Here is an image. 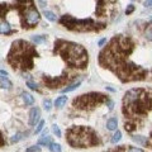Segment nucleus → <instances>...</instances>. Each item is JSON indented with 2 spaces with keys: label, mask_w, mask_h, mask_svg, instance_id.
<instances>
[{
  "label": "nucleus",
  "mask_w": 152,
  "mask_h": 152,
  "mask_svg": "<svg viewBox=\"0 0 152 152\" xmlns=\"http://www.w3.org/2000/svg\"><path fill=\"white\" fill-rule=\"evenodd\" d=\"M136 50V42L129 36H115L108 42L107 47L99 53V65L117 76L122 83L143 81L148 70L136 65L129 60Z\"/></svg>",
  "instance_id": "obj_1"
},
{
  "label": "nucleus",
  "mask_w": 152,
  "mask_h": 152,
  "mask_svg": "<svg viewBox=\"0 0 152 152\" xmlns=\"http://www.w3.org/2000/svg\"><path fill=\"white\" fill-rule=\"evenodd\" d=\"M152 110V90L145 88L131 89L124 94L122 112L124 115V129L128 133L142 127Z\"/></svg>",
  "instance_id": "obj_2"
},
{
  "label": "nucleus",
  "mask_w": 152,
  "mask_h": 152,
  "mask_svg": "<svg viewBox=\"0 0 152 152\" xmlns=\"http://www.w3.org/2000/svg\"><path fill=\"white\" fill-rule=\"evenodd\" d=\"M36 57H38V52L34 46L24 39H17L10 46L7 61L13 70L27 72L34 67Z\"/></svg>",
  "instance_id": "obj_3"
},
{
  "label": "nucleus",
  "mask_w": 152,
  "mask_h": 152,
  "mask_svg": "<svg viewBox=\"0 0 152 152\" xmlns=\"http://www.w3.org/2000/svg\"><path fill=\"white\" fill-rule=\"evenodd\" d=\"M53 52L56 55L62 57V60L67 65L69 70L80 71L86 69L89 56L86 50L81 45H77L71 41L65 39H56L55 41V48Z\"/></svg>",
  "instance_id": "obj_4"
},
{
  "label": "nucleus",
  "mask_w": 152,
  "mask_h": 152,
  "mask_svg": "<svg viewBox=\"0 0 152 152\" xmlns=\"http://www.w3.org/2000/svg\"><path fill=\"white\" fill-rule=\"evenodd\" d=\"M67 143L74 148H91L102 145L100 137L90 127L74 126L66 131Z\"/></svg>",
  "instance_id": "obj_5"
},
{
  "label": "nucleus",
  "mask_w": 152,
  "mask_h": 152,
  "mask_svg": "<svg viewBox=\"0 0 152 152\" xmlns=\"http://www.w3.org/2000/svg\"><path fill=\"white\" fill-rule=\"evenodd\" d=\"M61 26L65 28L72 31V32H80V33H86V32H100L107 28L105 22H96L91 18L86 19H76L70 14H65L60 19Z\"/></svg>",
  "instance_id": "obj_6"
},
{
  "label": "nucleus",
  "mask_w": 152,
  "mask_h": 152,
  "mask_svg": "<svg viewBox=\"0 0 152 152\" xmlns=\"http://www.w3.org/2000/svg\"><path fill=\"white\" fill-rule=\"evenodd\" d=\"M12 8L17 9L22 28L24 29H32L41 20V15L36 9L33 0H15L14 7Z\"/></svg>",
  "instance_id": "obj_7"
},
{
  "label": "nucleus",
  "mask_w": 152,
  "mask_h": 152,
  "mask_svg": "<svg viewBox=\"0 0 152 152\" xmlns=\"http://www.w3.org/2000/svg\"><path fill=\"white\" fill-rule=\"evenodd\" d=\"M108 95L103 93H88L79 95L77 98H75L72 100V107L77 110H86L90 112L93 109L103 105L105 103H109Z\"/></svg>",
  "instance_id": "obj_8"
},
{
  "label": "nucleus",
  "mask_w": 152,
  "mask_h": 152,
  "mask_svg": "<svg viewBox=\"0 0 152 152\" xmlns=\"http://www.w3.org/2000/svg\"><path fill=\"white\" fill-rule=\"evenodd\" d=\"M76 80V71L67 70L64 71L61 75L56 76V77H51V76H42V84L48 89H58L65 85H69Z\"/></svg>",
  "instance_id": "obj_9"
},
{
  "label": "nucleus",
  "mask_w": 152,
  "mask_h": 152,
  "mask_svg": "<svg viewBox=\"0 0 152 152\" xmlns=\"http://www.w3.org/2000/svg\"><path fill=\"white\" fill-rule=\"evenodd\" d=\"M118 13V0H96L95 14L98 18L113 19Z\"/></svg>",
  "instance_id": "obj_10"
},
{
  "label": "nucleus",
  "mask_w": 152,
  "mask_h": 152,
  "mask_svg": "<svg viewBox=\"0 0 152 152\" xmlns=\"http://www.w3.org/2000/svg\"><path fill=\"white\" fill-rule=\"evenodd\" d=\"M12 9V7L7 3H0V34H13L17 31L13 29L12 26L7 22V14Z\"/></svg>",
  "instance_id": "obj_11"
},
{
  "label": "nucleus",
  "mask_w": 152,
  "mask_h": 152,
  "mask_svg": "<svg viewBox=\"0 0 152 152\" xmlns=\"http://www.w3.org/2000/svg\"><path fill=\"white\" fill-rule=\"evenodd\" d=\"M39 117H41V110L38 108H33L29 113V124L36 126V123L39 122Z\"/></svg>",
  "instance_id": "obj_12"
},
{
  "label": "nucleus",
  "mask_w": 152,
  "mask_h": 152,
  "mask_svg": "<svg viewBox=\"0 0 152 152\" xmlns=\"http://www.w3.org/2000/svg\"><path fill=\"white\" fill-rule=\"evenodd\" d=\"M143 34L148 41L152 42V19L150 23H146L145 27H143Z\"/></svg>",
  "instance_id": "obj_13"
},
{
  "label": "nucleus",
  "mask_w": 152,
  "mask_h": 152,
  "mask_svg": "<svg viewBox=\"0 0 152 152\" xmlns=\"http://www.w3.org/2000/svg\"><path fill=\"white\" fill-rule=\"evenodd\" d=\"M80 85H81V80H77V81H75V83H72V84H70L69 86L64 88V89H62V93H70V91H72V90L77 89Z\"/></svg>",
  "instance_id": "obj_14"
},
{
  "label": "nucleus",
  "mask_w": 152,
  "mask_h": 152,
  "mask_svg": "<svg viewBox=\"0 0 152 152\" xmlns=\"http://www.w3.org/2000/svg\"><path fill=\"white\" fill-rule=\"evenodd\" d=\"M22 98H23V102L26 103V105H32V104L34 103V98H33L29 93H23Z\"/></svg>",
  "instance_id": "obj_15"
},
{
  "label": "nucleus",
  "mask_w": 152,
  "mask_h": 152,
  "mask_svg": "<svg viewBox=\"0 0 152 152\" xmlns=\"http://www.w3.org/2000/svg\"><path fill=\"white\" fill-rule=\"evenodd\" d=\"M0 88L3 89H10L12 88V83L5 77V76L0 75Z\"/></svg>",
  "instance_id": "obj_16"
},
{
  "label": "nucleus",
  "mask_w": 152,
  "mask_h": 152,
  "mask_svg": "<svg viewBox=\"0 0 152 152\" xmlns=\"http://www.w3.org/2000/svg\"><path fill=\"white\" fill-rule=\"evenodd\" d=\"M117 126H118V121L117 118H112V119H109L107 122V127L109 131H115L117 129Z\"/></svg>",
  "instance_id": "obj_17"
},
{
  "label": "nucleus",
  "mask_w": 152,
  "mask_h": 152,
  "mask_svg": "<svg viewBox=\"0 0 152 152\" xmlns=\"http://www.w3.org/2000/svg\"><path fill=\"white\" fill-rule=\"evenodd\" d=\"M66 102H67V96H58L55 102V105L56 108H61L64 104H66Z\"/></svg>",
  "instance_id": "obj_18"
},
{
  "label": "nucleus",
  "mask_w": 152,
  "mask_h": 152,
  "mask_svg": "<svg viewBox=\"0 0 152 152\" xmlns=\"http://www.w3.org/2000/svg\"><path fill=\"white\" fill-rule=\"evenodd\" d=\"M43 15L48 19L50 22H56V19H57V17H56V14L53 13V12H50V10H45L43 12Z\"/></svg>",
  "instance_id": "obj_19"
},
{
  "label": "nucleus",
  "mask_w": 152,
  "mask_h": 152,
  "mask_svg": "<svg viewBox=\"0 0 152 152\" xmlns=\"http://www.w3.org/2000/svg\"><path fill=\"white\" fill-rule=\"evenodd\" d=\"M47 39V37L43 36V34H38V36H32V41L34 42V43H42V42H45Z\"/></svg>",
  "instance_id": "obj_20"
},
{
  "label": "nucleus",
  "mask_w": 152,
  "mask_h": 152,
  "mask_svg": "<svg viewBox=\"0 0 152 152\" xmlns=\"http://www.w3.org/2000/svg\"><path fill=\"white\" fill-rule=\"evenodd\" d=\"M38 143L39 145H45V146H50L52 142H51V137H48V136H43L42 138H39V141H38Z\"/></svg>",
  "instance_id": "obj_21"
},
{
  "label": "nucleus",
  "mask_w": 152,
  "mask_h": 152,
  "mask_svg": "<svg viewBox=\"0 0 152 152\" xmlns=\"http://www.w3.org/2000/svg\"><path fill=\"white\" fill-rule=\"evenodd\" d=\"M132 140L134 142H137V143H140V145H143V146L146 145V141H147V138L143 136H134V137H132Z\"/></svg>",
  "instance_id": "obj_22"
},
{
  "label": "nucleus",
  "mask_w": 152,
  "mask_h": 152,
  "mask_svg": "<svg viewBox=\"0 0 152 152\" xmlns=\"http://www.w3.org/2000/svg\"><path fill=\"white\" fill-rule=\"evenodd\" d=\"M48 147L51 152H61V146L58 143H51Z\"/></svg>",
  "instance_id": "obj_23"
},
{
  "label": "nucleus",
  "mask_w": 152,
  "mask_h": 152,
  "mask_svg": "<svg viewBox=\"0 0 152 152\" xmlns=\"http://www.w3.org/2000/svg\"><path fill=\"white\" fill-rule=\"evenodd\" d=\"M121 138H122V133L119 131H117L115 133H114L113 138H112V143H117V142H119Z\"/></svg>",
  "instance_id": "obj_24"
},
{
  "label": "nucleus",
  "mask_w": 152,
  "mask_h": 152,
  "mask_svg": "<svg viewBox=\"0 0 152 152\" xmlns=\"http://www.w3.org/2000/svg\"><path fill=\"white\" fill-rule=\"evenodd\" d=\"M43 108H45V110H47V112H50L52 109V103H51L50 99H45L43 100Z\"/></svg>",
  "instance_id": "obj_25"
},
{
  "label": "nucleus",
  "mask_w": 152,
  "mask_h": 152,
  "mask_svg": "<svg viewBox=\"0 0 152 152\" xmlns=\"http://www.w3.org/2000/svg\"><path fill=\"white\" fill-rule=\"evenodd\" d=\"M108 152H127V146L123 145V146H119V147H117V148L110 150V151H108Z\"/></svg>",
  "instance_id": "obj_26"
},
{
  "label": "nucleus",
  "mask_w": 152,
  "mask_h": 152,
  "mask_svg": "<svg viewBox=\"0 0 152 152\" xmlns=\"http://www.w3.org/2000/svg\"><path fill=\"white\" fill-rule=\"evenodd\" d=\"M22 133H17V134L15 136H13V138H12V143H15V142H18V141H20L22 140Z\"/></svg>",
  "instance_id": "obj_27"
},
{
  "label": "nucleus",
  "mask_w": 152,
  "mask_h": 152,
  "mask_svg": "<svg viewBox=\"0 0 152 152\" xmlns=\"http://www.w3.org/2000/svg\"><path fill=\"white\" fill-rule=\"evenodd\" d=\"M52 132H53V133H55V134H56L57 137H61V131H60V128L57 127L56 124H53V126H52Z\"/></svg>",
  "instance_id": "obj_28"
},
{
  "label": "nucleus",
  "mask_w": 152,
  "mask_h": 152,
  "mask_svg": "<svg viewBox=\"0 0 152 152\" xmlns=\"http://www.w3.org/2000/svg\"><path fill=\"white\" fill-rule=\"evenodd\" d=\"M26 152H41V148L38 146H33V147H29V148H27Z\"/></svg>",
  "instance_id": "obj_29"
},
{
  "label": "nucleus",
  "mask_w": 152,
  "mask_h": 152,
  "mask_svg": "<svg viewBox=\"0 0 152 152\" xmlns=\"http://www.w3.org/2000/svg\"><path fill=\"white\" fill-rule=\"evenodd\" d=\"M43 126H45V122L43 121H39V123H38V126L36 128V133H39L42 131V128H43Z\"/></svg>",
  "instance_id": "obj_30"
},
{
  "label": "nucleus",
  "mask_w": 152,
  "mask_h": 152,
  "mask_svg": "<svg viewBox=\"0 0 152 152\" xmlns=\"http://www.w3.org/2000/svg\"><path fill=\"white\" fill-rule=\"evenodd\" d=\"M27 86L29 88V89H32V90H38V86H37L34 83H32V81H28L27 83Z\"/></svg>",
  "instance_id": "obj_31"
},
{
  "label": "nucleus",
  "mask_w": 152,
  "mask_h": 152,
  "mask_svg": "<svg viewBox=\"0 0 152 152\" xmlns=\"http://www.w3.org/2000/svg\"><path fill=\"white\" fill-rule=\"evenodd\" d=\"M145 146H147V147H150V148H152V132H151V134H150V138L146 141V145Z\"/></svg>",
  "instance_id": "obj_32"
},
{
  "label": "nucleus",
  "mask_w": 152,
  "mask_h": 152,
  "mask_svg": "<svg viewBox=\"0 0 152 152\" xmlns=\"http://www.w3.org/2000/svg\"><path fill=\"white\" fill-rule=\"evenodd\" d=\"M133 10H134V5H132V4H131V5L127 8V10H126V14H127V15H129V14H131V13H132Z\"/></svg>",
  "instance_id": "obj_33"
},
{
  "label": "nucleus",
  "mask_w": 152,
  "mask_h": 152,
  "mask_svg": "<svg viewBox=\"0 0 152 152\" xmlns=\"http://www.w3.org/2000/svg\"><path fill=\"white\" fill-rule=\"evenodd\" d=\"M145 5H146L147 8L152 9V0H146V1H145Z\"/></svg>",
  "instance_id": "obj_34"
},
{
  "label": "nucleus",
  "mask_w": 152,
  "mask_h": 152,
  "mask_svg": "<svg viewBox=\"0 0 152 152\" xmlns=\"http://www.w3.org/2000/svg\"><path fill=\"white\" fill-rule=\"evenodd\" d=\"M4 145H5V141H4L3 134H1V132H0V147H3Z\"/></svg>",
  "instance_id": "obj_35"
},
{
  "label": "nucleus",
  "mask_w": 152,
  "mask_h": 152,
  "mask_svg": "<svg viewBox=\"0 0 152 152\" xmlns=\"http://www.w3.org/2000/svg\"><path fill=\"white\" fill-rule=\"evenodd\" d=\"M107 43V38H103V39H100V42H99V46H103Z\"/></svg>",
  "instance_id": "obj_36"
},
{
  "label": "nucleus",
  "mask_w": 152,
  "mask_h": 152,
  "mask_svg": "<svg viewBox=\"0 0 152 152\" xmlns=\"http://www.w3.org/2000/svg\"><path fill=\"white\" fill-rule=\"evenodd\" d=\"M38 3H39V4H41V7H42V8H45V7H46V4H45V1H42V0H38Z\"/></svg>",
  "instance_id": "obj_37"
},
{
  "label": "nucleus",
  "mask_w": 152,
  "mask_h": 152,
  "mask_svg": "<svg viewBox=\"0 0 152 152\" xmlns=\"http://www.w3.org/2000/svg\"><path fill=\"white\" fill-rule=\"evenodd\" d=\"M0 74H1V75H8V72H7V71H4V70H1V71H0Z\"/></svg>",
  "instance_id": "obj_38"
}]
</instances>
